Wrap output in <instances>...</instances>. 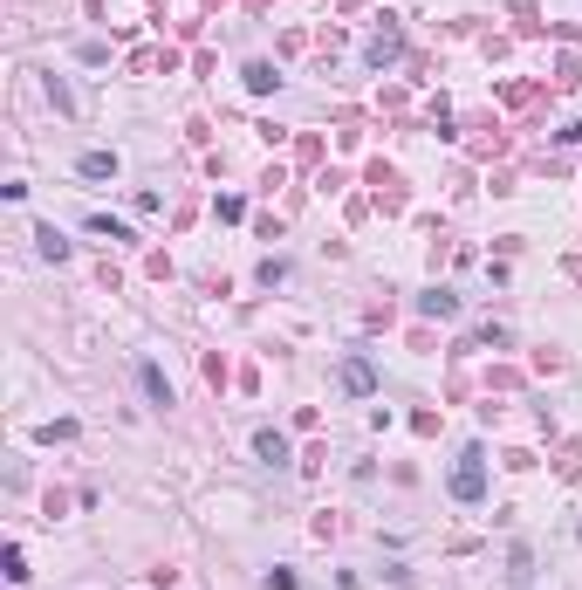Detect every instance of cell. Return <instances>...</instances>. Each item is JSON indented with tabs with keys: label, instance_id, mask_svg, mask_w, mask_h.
<instances>
[{
	"label": "cell",
	"instance_id": "obj_1",
	"mask_svg": "<svg viewBox=\"0 0 582 590\" xmlns=\"http://www.w3.org/2000/svg\"><path fill=\"white\" fill-rule=\"evenodd\" d=\"M452 501H466V508L487 501V453L480 447H460V460H452Z\"/></svg>",
	"mask_w": 582,
	"mask_h": 590
},
{
	"label": "cell",
	"instance_id": "obj_4",
	"mask_svg": "<svg viewBox=\"0 0 582 590\" xmlns=\"http://www.w3.org/2000/svg\"><path fill=\"white\" fill-rule=\"evenodd\" d=\"M418 316H432V323H452V316H460V295H452V289H425V295H418Z\"/></svg>",
	"mask_w": 582,
	"mask_h": 590
},
{
	"label": "cell",
	"instance_id": "obj_10",
	"mask_svg": "<svg viewBox=\"0 0 582 590\" xmlns=\"http://www.w3.org/2000/svg\"><path fill=\"white\" fill-rule=\"evenodd\" d=\"M82 227H90V233H103V241H138V233L123 227V220H110V213H90Z\"/></svg>",
	"mask_w": 582,
	"mask_h": 590
},
{
	"label": "cell",
	"instance_id": "obj_14",
	"mask_svg": "<svg viewBox=\"0 0 582 590\" xmlns=\"http://www.w3.org/2000/svg\"><path fill=\"white\" fill-rule=\"evenodd\" d=\"M213 213L233 227V220H247V200H240V192H219V206H213Z\"/></svg>",
	"mask_w": 582,
	"mask_h": 590
},
{
	"label": "cell",
	"instance_id": "obj_3",
	"mask_svg": "<svg viewBox=\"0 0 582 590\" xmlns=\"http://www.w3.org/2000/svg\"><path fill=\"white\" fill-rule=\"evenodd\" d=\"M138 385H144V398H151L158 412L171 405V378H165V364H158V358H138Z\"/></svg>",
	"mask_w": 582,
	"mask_h": 590
},
{
	"label": "cell",
	"instance_id": "obj_7",
	"mask_svg": "<svg viewBox=\"0 0 582 590\" xmlns=\"http://www.w3.org/2000/svg\"><path fill=\"white\" fill-rule=\"evenodd\" d=\"M76 172H82V179H117V152H82Z\"/></svg>",
	"mask_w": 582,
	"mask_h": 590
},
{
	"label": "cell",
	"instance_id": "obj_6",
	"mask_svg": "<svg viewBox=\"0 0 582 590\" xmlns=\"http://www.w3.org/2000/svg\"><path fill=\"white\" fill-rule=\"evenodd\" d=\"M254 453H261L267 467H288V439H281L275 426H261V433H254Z\"/></svg>",
	"mask_w": 582,
	"mask_h": 590
},
{
	"label": "cell",
	"instance_id": "obj_13",
	"mask_svg": "<svg viewBox=\"0 0 582 590\" xmlns=\"http://www.w3.org/2000/svg\"><path fill=\"white\" fill-rule=\"evenodd\" d=\"M507 563H514V570H507V576H514V584L528 590V576H535V556H528V543H514V556H507Z\"/></svg>",
	"mask_w": 582,
	"mask_h": 590
},
{
	"label": "cell",
	"instance_id": "obj_12",
	"mask_svg": "<svg viewBox=\"0 0 582 590\" xmlns=\"http://www.w3.org/2000/svg\"><path fill=\"white\" fill-rule=\"evenodd\" d=\"M288 275H295V268L281 261V254H267V261H261V289H281V281H288Z\"/></svg>",
	"mask_w": 582,
	"mask_h": 590
},
{
	"label": "cell",
	"instance_id": "obj_9",
	"mask_svg": "<svg viewBox=\"0 0 582 590\" xmlns=\"http://www.w3.org/2000/svg\"><path fill=\"white\" fill-rule=\"evenodd\" d=\"M247 90H254V96H275V90H281L275 63H247Z\"/></svg>",
	"mask_w": 582,
	"mask_h": 590
},
{
	"label": "cell",
	"instance_id": "obj_5",
	"mask_svg": "<svg viewBox=\"0 0 582 590\" xmlns=\"http://www.w3.org/2000/svg\"><path fill=\"white\" fill-rule=\"evenodd\" d=\"M364 55H370V69L398 63V55H404V34H398V28H377V34H370V48H364Z\"/></svg>",
	"mask_w": 582,
	"mask_h": 590
},
{
	"label": "cell",
	"instance_id": "obj_11",
	"mask_svg": "<svg viewBox=\"0 0 582 590\" xmlns=\"http://www.w3.org/2000/svg\"><path fill=\"white\" fill-rule=\"evenodd\" d=\"M42 90H48V103H55L62 117H76V96H69V83H62V76H42Z\"/></svg>",
	"mask_w": 582,
	"mask_h": 590
},
{
	"label": "cell",
	"instance_id": "obj_2",
	"mask_svg": "<svg viewBox=\"0 0 582 590\" xmlns=\"http://www.w3.org/2000/svg\"><path fill=\"white\" fill-rule=\"evenodd\" d=\"M343 391H350V398H370V391H377V364L370 358H343Z\"/></svg>",
	"mask_w": 582,
	"mask_h": 590
},
{
	"label": "cell",
	"instance_id": "obj_8",
	"mask_svg": "<svg viewBox=\"0 0 582 590\" xmlns=\"http://www.w3.org/2000/svg\"><path fill=\"white\" fill-rule=\"evenodd\" d=\"M34 254H42V261H69V241H62L55 227H34Z\"/></svg>",
	"mask_w": 582,
	"mask_h": 590
}]
</instances>
